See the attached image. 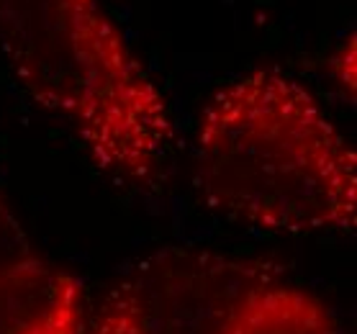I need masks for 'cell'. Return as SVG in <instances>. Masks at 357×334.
Segmentation results:
<instances>
[{
	"mask_svg": "<svg viewBox=\"0 0 357 334\" xmlns=\"http://www.w3.org/2000/svg\"><path fill=\"white\" fill-rule=\"evenodd\" d=\"M211 208L265 231H349L357 155L298 80L257 70L211 98L195 139Z\"/></svg>",
	"mask_w": 357,
	"mask_h": 334,
	"instance_id": "6da1fadb",
	"label": "cell"
},
{
	"mask_svg": "<svg viewBox=\"0 0 357 334\" xmlns=\"http://www.w3.org/2000/svg\"><path fill=\"white\" fill-rule=\"evenodd\" d=\"M0 52L108 178L146 185L175 142L167 100L96 0H0Z\"/></svg>",
	"mask_w": 357,
	"mask_h": 334,
	"instance_id": "7a4b0ae2",
	"label": "cell"
},
{
	"mask_svg": "<svg viewBox=\"0 0 357 334\" xmlns=\"http://www.w3.org/2000/svg\"><path fill=\"white\" fill-rule=\"evenodd\" d=\"M273 280L260 262L170 250L123 278L85 334H229Z\"/></svg>",
	"mask_w": 357,
	"mask_h": 334,
	"instance_id": "3957f363",
	"label": "cell"
},
{
	"mask_svg": "<svg viewBox=\"0 0 357 334\" xmlns=\"http://www.w3.org/2000/svg\"><path fill=\"white\" fill-rule=\"evenodd\" d=\"M0 334H80V283L31 255L0 265Z\"/></svg>",
	"mask_w": 357,
	"mask_h": 334,
	"instance_id": "277c9868",
	"label": "cell"
},
{
	"mask_svg": "<svg viewBox=\"0 0 357 334\" xmlns=\"http://www.w3.org/2000/svg\"><path fill=\"white\" fill-rule=\"evenodd\" d=\"M229 334H337V326L319 298L273 280L252 296Z\"/></svg>",
	"mask_w": 357,
	"mask_h": 334,
	"instance_id": "5b68a950",
	"label": "cell"
},
{
	"mask_svg": "<svg viewBox=\"0 0 357 334\" xmlns=\"http://www.w3.org/2000/svg\"><path fill=\"white\" fill-rule=\"evenodd\" d=\"M29 239H26L24 229L18 219L10 213L6 201L0 198V265L16 262L21 257H29Z\"/></svg>",
	"mask_w": 357,
	"mask_h": 334,
	"instance_id": "8992f818",
	"label": "cell"
},
{
	"mask_svg": "<svg viewBox=\"0 0 357 334\" xmlns=\"http://www.w3.org/2000/svg\"><path fill=\"white\" fill-rule=\"evenodd\" d=\"M329 67H332L334 80L340 82L342 88H349V98H352V93H355V36H349L347 44H342Z\"/></svg>",
	"mask_w": 357,
	"mask_h": 334,
	"instance_id": "52a82bcc",
	"label": "cell"
}]
</instances>
